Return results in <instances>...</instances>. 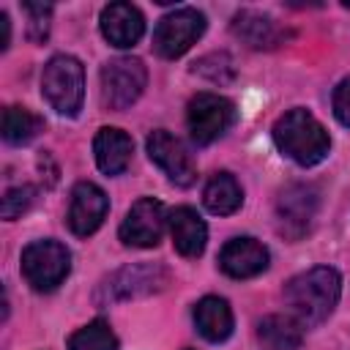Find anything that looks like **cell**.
Instances as JSON below:
<instances>
[{"label":"cell","instance_id":"cell-19","mask_svg":"<svg viewBox=\"0 0 350 350\" xmlns=\"http://www.w3.org/2000/svg\"><path fill=\"white\" fill-rule=\"evenodd\" d=\"M202 202H205V208H208L211 213H216V216H230V213H235V211L241 208L243 191H241L238 180H235L230 172H216V175L208 180L205 191H202Z\"/></svg>","mask_w":350,"mask_h":350},{"label":"cell","instance_id":"cell-13","mask_svg":"<svg viewBox=\"0 0 350 350\" xmlns=\"http://www.w3.org/2000/svg\"><path fill=\"white\" fill-rule=\"evenodd\" d=\"M219 268L232 279H252L268 268V249L249 235L232 238L219 252Z\"/></svg>","mask_w":350,"mask_h":350},{"label":"cell","instance_id":"cell-9","mask_svg":"<svg viewBox=\"0 0 350 350\" xmlns=\"http://www.w3.org/2000/svg\"><path fill=\"white\" fill-rule=\"evenodd\" d=\"M148 156L153 164H159L164 170V175L178 183V186H191L197 180V164L191 159V153L186 150V145L172 137L164 129H156L148 137Z\"/></svg>","mask_w":350,"mask_h":350},{"label":"cell","instance_id":"cell-17","mask_svg":"<svg viewBox=\"0 0 350 350\" xmlns=\"http://www.w3.org/2000/svg\"><path fill=\"white\" fill-rule=\"evenodd\" d=\"M194 325L202 339L208 342H224L232 334V309L227 306L224 298L205 295L194 306Z\"/></svg>","mask_w":350,"mask_h":350},{"label":"cell","instance_id":"cell-20","mask_svg":"<svg viewBox=\"0 0 350 350\" xmlns=\"http://www.w3.org/2000/svg\"><path fill=\"white\" fill-rule=\"evenodd\" d=\"M44 129V120L25 109V107H5L3 109V139L11 145H25Z\"/></svg>","mask_w":350,"mask_h":350},{"label":"cell","instance_id":"cell-14","mask_svg":"<svg viewBox=\"0 0 350 350\" xmlns=\"http://www.w3.org/2000/svg\"><path fill=\"white\" fill-rule=\"evenodd\" d=\"M101 33L112 46L126 49L142 38L145 19H142L139 8H134L131 3H109L101 11Z\"/></svg>","mask_w":350,"mask_h":350},{"label":"cell","instance_id":"cell-3","mask_svg":"<svg viewBox=\"0 0 350 350\" xmlns=\"http://www.w3.org/2000/svg\"><path fill=\"white\" fill-rule=\"evenodd\" d=\"M41 93L49 107L66 118H74L82 109L85 98V68L71 55H55L41 74Z\"/></svg>","mask_w":350,"mask_h":350},{"label":"cell","instance_id":"cell-12","mask_svg":"<svg viewBox=\"0 0 350 350\" xmlns=\"http://www.w3.org/2000/svg\"><path fill=\"white\" fill-rule=\"evenodd\" d=\"M317 211V191L312 186L295 183L290 189L282 191L279 202H276V219H279V232L290 235V238H301Z\"/></svg>","mask_w":350,"mask_h":350},{"label":"cell","instance_id":"cell-16","mask_svg":"<svg viewBox=\"0 0 350 350\" xmlns=\"http://www.w3.org/2000/svg\"><path fill=\"white\" fill-rule=\"evenodd\" d=\"M170 235L183 257H200L208 241V227L194 208H175L170 213Z\"/></svg>","mask_w":350,"mask_h":350},{"label":"cell","instance_id":"cell-24","mask_svg":"<svg viewBox=\"0 0 350 350\" xmlns=\"http://www.w3.org/2000/svg\"><path fill=\"white\" fill-rule=\"evenodd\" d=\"M22 11L27 14V36L33 41H44L49 33V16H52V5L49 3H25Z\"/></svg>","mask_w":350,"mask_h":350},{"label":"cell","instance_id":"cell-5","mask_svg":"<svg viewBox=\"0 0 350 350\" xmlns=\"http://www.w3.org/2000/svg\"><path fill=\"white\" fill-rule=\"evenodd\" d=\"M148 71L139 57H115L101 68V98L109 109H129L145 90Z\"/></svg>","mask_w":350,"mask_h":350},{"label":"cell","instance_id":"cell-7","mask_svg":"<svg viewBox=\"0 0 350 350\" xmlns=\"http://www.w3.org/2000/svg\"><path fill=\"white\" fill-rule=\"evenodd\" d=\"M202 33H205V16L197 8H178L159 19L153 30V49L161 57L175 60L183 52H189Z\"/></svg>","mask_w":350,"mask_h":350},{"label":"cell","instance_id":"cell-10","mask_svg":"<svg viewBox=\"0 0 350 350\" xmlns=\"http://www.w3.org/2000/svg\"><path fill=\"white\" fill-rule=\"evenodd\" d=\"M164 221H167L164 219V205L159 200H153V197H142L129 208L118 235H120V241L126 246L150 249V246H156L161 241Z\"/></svg>","mask_w":350,"mask_h":350},{"label":"cell","instance_id":"cell-1","mask_svg":"<svg viewBox=\"0 0 350 350\" xmlns=\"http://www.w3.org/2000/svg\"><path fill=\"white\" fill-rule=\"evenodd\" d=\"M339 295H342V276L328 265L309 268L293 276L284 287V301L293 309V317L306 328L320 325L339 304Z\"/></svg>","mask_w":350,"mask_h":350},{"label":"cell","instance_id":"cell-4","mask_svg":"<svg viewBox=\"0 0 350 350\" xmlns=\"http://www.w3.org/2000/svg\"><path fill=\"white\" fill-rule=\"evenodd\" d=\"M68 271H71V254L57 241H49V238L33 241L22 252V273L33 290H41V293L55 290L57 284H63Z\"/></svg>","mask_w":350,"mask_h":350},{"label":"cell","instance_id":"cell-22","mask_svg":"<svg viewBox=\"0 0 350 350\" xmlns=\"http://www.w3.org/2000/svg\"><path fill=\"white\" fill-rule=\"evenodd\" d=\"M68 350H118V339L104 320H93L68 336Z\"/></svg>","mask_w":350,"mask_h":350},{"label":"cell","instance_id":"cell-2","mask_svg":"<svg viewBox=\"0 0 350 350\" xmlns=\"http://www.w3.org/2000/svg\"><path fill=\"white\" fill-rule=\"evenodd\" d=\"M273 142L276 148L301 167L320 164L331 150V137L323 123L306 109H290L273 123Z\"/></svg>","mask_w":350,"mask_h":350},{"label":"cell","instance_id":"cell-23","mask_svg":"<svg viewBox=\"0 0 350 350\" xmlns=\"http://www.w3.org/2000/svg\"><path fill=\"white\" fill-rule=\"evenodd\" d=\"M33 200H36V189H33V186H16V189H8L5 197H3V205H0L3 219H8V221L19 219V216L33 205Z\"/></svg>","mask_w":350,"mask_h":350},{"label":"cell","instance_id":"cell-11","mask_svg":"<svg viewBox=\"0 0 350 350\" xmlns=\"http://www.w3.org/2000/svg\"><path fill=\"white\" fill-rule=\"evenodd\" d=\"M107 211H109V200L96 183H90V180L77 183L71 191V205H68L71 232L79 238L93 235L101 227V221L107 219Z\"/></svg>","mask_w":350,"mask_h":350},{"label":"cell","instance_id":"cell-8","mask_svg":"<svg viewBox=\"0 0 350 350\" xmlns=\"http://www.w3.org/2000/svg\"><path fill=\"white\" fill-rule=\"evenodd\" d=\"M170 282V273L164 265L159 262H137V265H126L120 271H115L98 290L101 301H129V298H139V295H150L164 290Z\"/></svg>","mask_w":350,"mask_h":350},{"label":"cell","instance_id":"cell-25","mask_svg":"<svg viewBox=\"0 0 350 350\" xmlns=\"http://www.w3.org/2000/svg\"><path fill=\"white\" fill-rule=\"evenodd\" d=\"M334 115L342 126H350V77L334 88Z\"/></svg>","mask_w":350,"mask_h":350},{"label":"cell","instance_id":"cell-21","mask_svg":"<svg viewBox=\"0 0 350 350\" xmlns=\"http://www.w3.org/2000/svg\"><path fill=\"white\" fill-rule=\"evenodd\" d=\"M260 339L271 350H298L301 345V323L293 317L271 314L260 323Z\"/></svg>","mask_w":350,"mask_h":350},{"label":"cell","instance_id":"cell-15","mask_svg":"<svg viewBox=\"0 0 350 350\" xmlns=\"http://www.w3.org/2000/svg\"><path fill=\"white\" fill-rule=\"evenodd\" d=\"M131 150H134L131 137L120 129H112V126L98 129V134L93 139L96 164L104 175H120L131 161Z\"/></svg>","mask_w":350,"mask_h":350},{"label":"cell","instance_id":"cell-18","mask_svg":"<svg viewBox=\"0 0 350 350\" xmlns=\"http://www.w3.org/2000/svg\"><path fill=\"white\" fill-rule=\"evenodd\" d=\"M232 33L252 49H271L282 41V30L276 22L257 11H241L232 16Z\"/></svg>","mask_w":350,"mask_h":350},{"label":"cell","instance_id":"cell-26","mask_svg":"<svg viewBox=\"0 0 350 350\" xmlns=\"http://www.w3.org/2000/svg\"><path fill=\"white\" fill-rule=\"evenodd\" d=\"M0 27H3V44H0V49H5L8 41H11V22H8V14H0Z\"/></svg>","mask_w":350,"mask_h":350},{"label":"cell","instance_id":"cell-6","mask_svg":"<svg viewBox=\"0 0 350 350\" xmlns=\"http://www.w3.org/2000/svg\"><path fill=\"white\" fill-rule=\"evenodd\" d=\"M235 120V107L230 98L219 96V93H197L189 101L186 109V123H189V134L197 145H211L216 142Z\"/></svg>","mask_w":350,"mask_h":350}]
</instances>
